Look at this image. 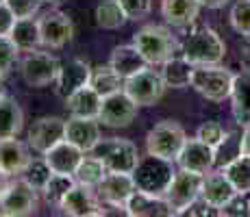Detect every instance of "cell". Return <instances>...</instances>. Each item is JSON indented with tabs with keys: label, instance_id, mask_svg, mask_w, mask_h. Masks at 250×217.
<instances>
[{
	"label": "cell",
	"instance_id": "4",
	"mask_svg": "<svg viewBox=\"0 0 250 217\" xmlns=\"http://www.w3.org/2000/svg\"><path fill=\"white\" fill-rule=\"evenodd\" d=\"M235 74L229 67L222 65H194V74H191V87L198 91L203 98L211 102H224L230 98V89H233Z\"/></svg>",
	"mask_w": 250,
	"mask_h": 217
},
{
	"label": "cell",
	"instance_id": "9",
	"mask_svg": "<svg viewBox=\"0 0 250 217\" xmlns=\"http://www.w3.org/2000/svg\"><path fill=\"white\" fill-rule=\"evenodd\" d=\"M61 63L57 61V57H52L50 52H42V50H33L24 57L20 72H22V80L28 87H46L57 80Z\"/></svg>",
	"mask_w": 250,
	"mask_h": 217
},
{
	"label": "cell",
	"instance_id": "50",
	"mask_svg": "<svg viewBox=\"0 0 250 217\" xmlns=\"http://www.w3.org/2000/svg\"><path fill=\"white\" fill-rule=\"evenodd\" d=\"M44 2H48V4H59V2H63V0H44Z\"/></svg>",
	"mask_w": 250,
	"mask_h": 217
},
{
	"label": "cell",
	"instance_id": "19",
	"mask_svg": "<svg viewBox=\"0 0 250 217\" xmlns=\"http://www.w3.org/2000/svg\"><path fill=\"white\" fill-rule=\"evenodd\" d=\"M85 154L87 152H83L79 146H74L72 141L61 139L59 143H55V146H52L50 150H46L42 157H44V161L48 163V167H50L52 172L70 174V176H74L76 167H79V163L83 161Z\"/></svg>",
	"mask_w": 250,
	"mask_h": 217
},
{
	"label": "cell",
	"instance_id": "1",
	"mask_svg": "<svg viewBox=\"0 0 250 217\" xmlns=\"http://www.w3.org/2000/svg\"><path fill=\"white\" fill-rule=\"evenodd\" d=\"M181 57L191 65H218L227 57V43L213 28L200 26L181 41Z\"/></svg>",
	"mask_w": 250,
	"mask_h": 217
},
{
	"label": "cell",
	"instance_id": "18",
	"mask_svg": "<svg viewBox=\"0 0 250 217\" xmlns=\"http://www.w3.org/2000/svg\"><path fill=\"white\" fill-rule=\"evenodd\" d=\"M65 139L79 146L83 152H91L100 143V122L96 118H72L65 122Z\"/></svg>",
	"mask_w": 250,
	"mask_h": 217
},
{
	"label": "cell",
	"instance_id": "39",
	"mask_svg": "<svg viewBox=\"0 0 250 217\" xmlns=\"http://www.w3.org/2000/svg\"><path fill=\"white\" fill-rule=\"evenodd\" d=\"M20 48L13 43L9 35H0V74H7L18 61Z\"/></svg>",
	"mask_w": 250,
	"mask_h": 217
},
{
	"label": "cell",
	"instance_id": "6",
	"mask_svg": "<svg viewBox=\"0 0 250 217\" xmlns=\"http://www.w3.org/2000/svg\"><path fill=\"white\" fill-rule=\"evenodd\" d=\"M91 152L104 163L107 172L133 174V170H135L137 163H139L137 146L133 141H128V139H122V137L100 139V143Z\"/></svg>",
	"mask_w": 250,
	"mask_h": 217
},
{
	"label": "cell",
	"instance_id": "30",
	"mask_svg": "<svg viewBox=\"0 0 250 217\" xmlns=\"http://www.w3.org/2000/svg\"><path fill=\"white\" fill-rule=\"evenodd\" d=\"M89 85L104 98V96H111V94H115V91H122L124 89V79L107 63V65L94 67Z\"/></svg>",
	"mask_w": 250,
	"mask_h": 217
},
{
	"label": "cell",
	"instance_id": "45",
	"mask_svg": "<svg viewBox=\"0 0 250 217\" xmlns=\"http://www.w3.org/2000/svg\"><path fill=\"white\" fill-rule=\"evenodd\" d=\"M242 154L250 157V124H246L242 130Z\"/></svg>",
	"mask_w": 250,
	"mask_h": 217
},
{
	"label": "cell",
	"instance_id": "8",
	"mask_svg": "<svg viewBox=\"0 0 250 217\" xmlns=\"http://www.w3.org/2000/svg\"><path fill=\"white\" fill-rule=\"evenodd\" d=\"M166 89L167 85L163 80L161 72L150 70V65L124 80V91L131 96L137 107H152V104H157L163 98Z\"/></svg>",
	"mask_w": 250,
	"mask_h": 217
},
{
	"label": "cell",
	"instance_id": "46",
	"mask_svg": "<svg viewBox=\"0 0 250 217\" xmlns=\"http://www.w3.org/2000/svg\"><path fill=\"white\" fill-rule=\"evenodd\" d=\"M229 2L230 0H200V4L207 9H222V7H227Z\"/></svg>",
	"mask_w": 250,
	"mask_h": 217
},
{
	"label": "cell",
	"instance_id": "40",
	"mask_svg": "<svg viewBox=\"0 0 250 217\" xmlns=\"http://www.w3.org/2000/svg\"><path fill=\"white\" fill-rule=\"evenodd\" d=\"M4 4L11 9L18 20H24V18H35L40 13L44 0H4Z\"/></svg>",
	"mask_w": 250,
	"mask_h": 217
},
{
	"label": "cell",
	"instance_id": "29",
	"mask_svg": "<svg viewBox=\"0 0 250 217\" xmlns=\"http://www.w3.org/2000/svg\"><path fill=\"white\" fill-rule=\"evenodd\" d=\"M161 76L166 80L167 87L172 89H185V87H191V74H194V65L187 59H183L181 52L172 59H167L166 63L161 65Z\"/></svg>",
	"mask_w": 250,
	"mask_h": 217
},
{
	"label": "cell",
	"instance_id": "28",
	"mask_svg": "<svg viewBox=\"0 0 250 217\" xmlns=\"http://www.w3.org/2000/svg\"><path fill=\"white\" fill-rule=\"evenodd\" d=\"M9 37L13 39L20 52H33L42 46V31H40V18H24L16 20Z\"/></svg>",
	"mask_w": 250,
	"mask_h": 217
},
{
	"label": "cell",
	"instance_id": "36",
	"mask_svg": "<svg viewBox=\"0 0 250 217\" xmlns=\"http://www.w3.org/2000/svg\"><path fill=\"white\" fill-rule=\"evenodd\" d=\"M22 176L26 178V180L42 194V189H44V185L48 182V178L52 176V170L48 167V163L44 161V157H42V158H33V161L28 163V167L24 170Z\"/></svg>",
	"mask_w": 250,
	"mask_h": 217
},
{
	"label": "cell",
	"instance_id": "42",
	"mask_svg": "<svg viewBox=\"0 0 250 217\" xmlns=\"http://www.w3.org/2000/svg\"><path fill=\"white\" fill-rule=\"evenodd\" d=\"M220 215L227 217H239V215H250V204L244 200V194H237L233 200H229L227 204L220 209Z\"/></svg>",
	"mask_w": 250,
	"mask_h": 217
},
{
	"label": "cell",
	"instance_id": "34",
	"mask_svg": "<svg viewBox=\"0 0 250 217\" xmlns=\"http://www.w3.org/2000/svg\"><path fill=\"white\" fill-rule=\"evenodd\" d=\"M222 172L233 182L237 194H244V196L250 194V157L248 154H239L235 161H230L227 167H222Z\"/></svg>",
	"mask_w": 250,
	"mask_h": 217
},
{
	"label": "cell",
	"instance_id": "43",
	"mask_svg": "<svg viewBox=\"0 0 250 217\" xmlns=\"http://www.w3.org/2000/svg\"><path fill=\"white\" fill-rule=\"evenodd\" d=\"M179 215H200V217H207V215H220V209H215V206H211L209 202H205L203 197H198V200H194L187 209H183Z\"/></svg>",
	"mask_w": 250,
	"mask_h": 217
},
{
	"label": "cell",
	"instance_id": "48",
	"mask_svg": "<svg viewBox=\"0 0 250 217\" xmlns=\"http://www.w3.org/2000/svg\"><path fill=\"white\" fill-rule=\"evenodd\" d=\"M244 46H242V57H244V61L248 63V67H250V37H244Z\"/></svg>",
	"mask_w": 250,
	"mask_h": 217
},
{
	"label": "cell",
	"instance_id": "7",
	"mask_svg": "<svg viewBox=\"0 0 250 217\" xmlns=\"http://www.w3.org/2000/svg\"><path fill=\"white\" fill-rule=\"evenodd\" d=\"M40 191L26 180V178H16L9 182L7 191L0 197V213L7 217H26L33 215L40 204Z\"/></svg>",
	"mask_w": 250,
	"mask_h": 217
},
{
	"label": "cell",
	"instance_id": "3",
	"mask_svg": "<svg viewBox=\"0 0 250 217\" xmlns=\"http://www.w3.org/2000/svg\"><path fill=\"white\" fill-rule=\"evenodd\" d=\"M174 174V161H167V158L146 152V157H139V163L131 176L139 191L150 196H166Z\"/></svg>",
	"mask_w": 250,
	"mask_h": 217
},
{
	"label": "cell",
	"instance_id": "23",
	"mask_svg": "<svg viewBox=\"0 0 250 217\" xmlns=\"http://www.w3.org/2000/svg\"><path fill=\"white\" fill-rule=\"evenodd\" d=\"M109 65L126 80V79H131V76H135L137 72L146 70L150 63L144 59V55L137 50L135 43H122V46L113 48L111 57H109Z\"/></svg>",
	"mask_w": 250,
	"mask_h": 217
},
{
	"label": "cell",
	"instance_id": "2",
	"mask_svg": "<svg viewBox=\"0 0 250 217\" xmlns=\"http://www.w3.org/2000/svg\"><path fill=\"white\" fill-rule=\"evenodd\" d=\"M133 43L150 65H163L167 59L181 52V43L172 35L170 28L161 24H146L133 35Z\"/></svg>",
	"mask_w": 250,
	"mask_h": 217
},
{
	"label": "cell",
	"instance_id": "37",
	"mask_svg": "<svg viewBox=\"0 0 250 217\" xmlns=\"http://www.w3.org/2000/svg\"><path fill=\"white\" fill-rule=\"evenodd\" d=\"M230 26L242 37H250V0H237L230 9Z\"/></svg>",
	"mask_w": 250,
	"mask_h": 217
},
{
	"label": "cell",
	"instance_id": "33",
	"mask_svg": "<svg viewBox=\"0 0 250 217\" xmlns=\"http://www.w3.org/2000/svg\"><path fill=\"white\" fill-rule=\"evenodd\" d=\"M76 185V178L70 176V174H57L52 172V176L48 178V182L44 185V189H42V196H44V200L48 204L57 206L59 209L61 200L65 197V194L72 189V187Z\"/></svg>",
	"mask_w": 250,
	"mask_h": 217
},
{
	"label": "cell",
	"instance_id": "26",
	"mask_svg": "<svg viewBox=\"0 0 250 217\" xmlns=\"http://www.w3.org/2000/svg\"><path fill=\"white\" fill-rule=\"evenodd\" d=\"M230 107H233V118L239 126L250 124V67L239 74H235L233 89H230Z\"/></svg>",
	"mask_w": 250,
	"mask_h": 217
},
{
	"label": "cell",
	"instance_id": "31",
	"mask_svg": "<svg viewBox=\"0 0 250 217\" xmlns=\"http://www.w3.org/2000/svg\"><path fill=\"white\" fill-rule=\"evenodd\" d=\"M104 176H107V167H104V163L100 161L94 152H87V157H83V161L79 163V167H76V172H74L76 182L94 187V189L100 185V180H103Z\"/></svg>",
	"mask_w": 250,
	"mask_h": 217
},
{
	"label": "cell",
	"instance_id": "35",
	"mask_svg": "<svg viewBox=\"0 0 250 217\" xmlns=\"http://www.w3.org/2000/svg\"><path fill=\"white\" fill-rule=\"evenodd\" d=\"M213 152H215V167L218 170L227 167L230 161H235L242 154V133H235V130L227 133V137L213 148Z\"/></svg>",
	"mask_w": 250,
	"mask_h": 217
},
{
	"label": "cell",
	"instance_id": "49",
	"mask_svg": "<svg viewBox=\"0 0 250 217\" xmlns=\"http://www.w3.org/2000/svg\"><path fill=\"white\" fill-rule=\"evenodd\" d=\"M0 96H4V74H0Z\"/></svg>",
	"mask_w": 250,
	"mask_h": 217
},
{
	"label": "cell",
	"instance_id": "52",
	"mask_svg": "<svg viewBox=\"0 0 250 217\" xmlns=\"http://www.w3.org/2000/svg\"><path fill=\"white\" fill-rule=\"evenodd\" d=\"M248 204H250V200H248Z\"/></svg>",
	"mask_w": 250,
	"mask_h": 217
},
{
	"label": "cell",
	"instance_id": "20",
	"mask_svg": "<svg viewBox=\"0 0 250 217\" xmlns=\"http://www.w3.org/2000/svg\"><path fill=\"white\" fill-rule=\"evenodd\" d=\"M237 196V189L233 187V182L229 180V176L222 170H211L209 174L203 176V187H200V197L205 202H209L215 209H222L229 200Z\"/></svg>",
	"mask_w": 250,
	"mask_h": 217
},
{
	"label": "cell",
	"instance_id": "32",
	"mask_svg": "<svg viewBox=\"0 0 250 217\" xmlns=\"http://www.w3.org/2000/svg\"><path fill=\"white\" fill-rule=\"evenodd\" d=\"M96 24L100 28H109V31H115V28H122L124 24L128 22L124 9L120 7L118 0H103V2L96 7Z\"/></svg>",
	"mask_w": 250,
	"mask_h": 217
},
{
	"label": "cell",
	"instance_id": "10",
	"mask_svg": "<svg viewBox=\"0 0 250 217\" xmlns=\"http://www.w3.org/2000/svg\"><path fill=\"white\" fill-rule=\"evenodd\" d=\"M137 104L126 91H115L111 96L103 98V107L98 113V122L109 128H126L135 122L137 118Z\"/></svg>",
	"mask_w": 250,
	"mask_h": 217
},
{
	"label": "cell",
	"instance_id": "11",
	"mask_svg": "<svg viewBox=\"0 0 250 217\" xmlns=\"http://www.w3.org/2000/svg\"><path fill=\"white\" fill-rule=\"evenodd\" d=\"M200 187H203V174L181 170L179 167L166 191V200L170 202V206L179 215L183 209H187L191 202L200 197Z\"/></svg>",
	"mask_w": 250,
	"mask_h": 217
},
{
	"label": "cell",
	"instance_id": "15",
	"mask_svg": "<svg viewBox=\"0 0 250 217\" xmlns=\"http://www.w3.org/2000/svg\"><path fill=\"white\" fill-rule=\"evenodd\" d=\"M61 139H65V119L57 118V115H46V118L35 119L28 130V146L40 154L50 150Z\"/></svg>",
	"mask_w": 250,
	"mask_h": 217
},
{
	"label": "cell",
	"instance_id": "12",
	"mask_svg": "<svg viewBox=\"0 0 250 217\" xmlns=\"http://www.w3.org/2000/svg\"><path fill=\"white\" fill-rule=\"evenodd\" d=\"M103 206L104 204L100 202L94 187L76 182L65 194L63 200H61L59 209H61V213H65L70 217H91V215H107V211Z\"/></svg>",
	"mask_w": 250,
	"mask_h": 217
},
{
	"label": "cell",
	"instance_id": "24",
	"mask_svg": "<svg viewBox=\"0 0 250 217\" xmlns=\"http://www.w3.org/2000/svg\"><path fill=\"white\" fill-rule=\"evenodd\" d=\"M200 9V0H161V16L167 24L176 28H185L196 22Z\"/></svg>",
	"mask_w": 250,
	"mask_h": 217
},
{
	"label": "cell",
	"instance_id": "22",
	"mask_svg": "<svg viewBox=\"0 0 250 217\" xmlns=\"http://www.w3.org/2000/svg\"><path fill=\"white\" fill-rule=\"evenodd\" d=\"M126 215L131 217H170L176 211L170 206L166 196H150L144 191H135L126 202Z\"/></svg>",
	"mask_w": 250,
	"mask_h": 217
},
{
	"label": "cell",
	"instance_id": "44",
	"mask_svg": "<svg viewBox=\"0 0 250 217\" xmlns=\"http://www.w3.org/2000/svg\"><path fill=\"white\" fill-rule=\"evenodd\" d=\"M18 18L13 16V11L7 7L4 2H0V35H9L13 28V24H16Z\"/></svg>",
	"mask_w": 250,
	"mask_h": 217
},
{
	"label": "cell",
	"instance_id": "27",
	"mask_svg": "<svg viewBox=\"0 0 250 217\" xmlns=\"http://www.w3.org/2000/svg\"><path fill=\"white\" fill-rule=\"evenodd\" d=\"M24 126V113L16 98L0 96V139L18 137Z\"/></svg>",
	"mask_w": 250,
	"mask_h": 217
},
{
	"label": "cell",
	"instance_id": "21",
	"mask_svg": "<svg viewBox=\"0 0 250 217\" xmlns=\"http://www.w3.org/2000/svg\"><path fill=\"white\" fill-rule=\"evenodd\" d=\"M33 161L26 143H22L18 137L0 139V170L9 176H22L28 163Z\"/></svg>",
	"mask_w": 250,
	"mask_h": 217
},
{
	"label": "cell",
	"instance_id": "47",
	"mask_svg": "<svg viewBox=\"0 0 250 217\" xmlns=\"http://www.w3.org/2000/svg\"><path fill=\"white\" fill-rule=\"evenodd\" d=\"M9 178H11L9 174H4L2 170H0V197H2V194L7 191V187H9V182H11Z\"/></svg>",
	"mask_w": 250,
	"mask_h": 217
},
{
	"label": "cell",
	"instance_id": "51",
	"mask_svg": "<svg viewBox=\"0 0 250 217\" xmlns=\"http://www.w3.org/2000/svg\"><path fill=\"white\" fill-rule=\"evenodd\" d=\"M0 2H4V0H0Z\"/></svg>",
	"mask_w": 250,
	"mask_h": 217
},
{
	"label": "cell",
	"instance_id": "16",
	"mask_svg": "<svg viewBox=\"0 0 250 217\" xmlns=\"http://www.w3.org/2000/svg\"><path fill=\"white\" fill-rule=\"evenodd\" d=\"M176 165L181 170H189L196 174H209L211 170H215V152L209 143L200 141L198 137L187 139L185 146L176 158Z\"/></svg>",
	"mask_w": 250,
	"mask_h": 217
},
{
	"label": "cell",
	"instance_id": "25",
	"mask_svg": "<svg viewBox=\"0 0 250 217\" xmlns=\"http://www.w3.org/2000/svg\"><path fill=\"white\" fill-rule=\"evenodd\" d=\"M100 107H103V96L91 85L81 87L79 91H74L72 96L65 98V109H68L70 115H74V118H96L98 119Z\"/></svg>",
	"mask_w": 250,
	"mask_h": 217
},
{
	"label": "cell",
	"instance_id": "5",
	"mask_svg": "<svg viewBox=\"0 0 250 217\" xmlns=\"http://www.w3.org/2000/svg\"><path fill=\"white\" fill-rule=\"evenodd\" d=\"M185 141V128L174 119H163V122L155 124L150 128V133L146 135V152L176 163Z\"/></svg>",
	"mask_w": 250,
	"mask_h": 217
},
{
	"label": "cell",
	"instance_id": "13",
	"mask_svg": "<svg viewBox=\"0 0 250 217\" xmlns=\"http://www.w3.org/2000/svg\"><path fill=\"white\" fill-rule=\"evenodd\" d=\"M137 191L135 180L131 174H120V172H107V176L100 180V185L96 187L100 202L104 206H113V209H124L126 211L128 197Z\"/></svg>",
	"mask_w": 250,
	"mask_h": 217
},
{
	"label": "cell",
	"instance_id": "38",
	"mask_svg": "<svg viewBox=\"0 0 250 217\" xmlns=\"http://www.w3.org/2000/svg\"><path fill=\"white\" fill-rule=\"evenodd\" d=\"M196 137H198L200 141L209 143L211 148H215L227 137V130H224V126L220 122H215V119H207V122H203L198 126V130H196Z\"/></svg>",
	"mask_w": 250,
	"mask_h": 217
},
{
	"label": "cell",
	"instance_id": "14",
	"mask_svg": "<svg viewBox=\"0 0 250 217\" xmlns=\"http://www.w3.org/2000/svg\"><path fill=\"white\" fill-rule=\"evenodd\" d=\"M40 31H42V46L57 50L63 48L74 37V24L68 18V13L59 9H50L44 16H40Z\"/></svg>",
	"mask_w": 250,
	"mask_h": 217
},
{
	"label": "cell",
	"instance_id": "17",
	"mask_svg": "<svg viewBox=\"0 0 250 217\" xmlns=\"http://www.w3.org/2000/svg\"><path fill=\"white\" fill-rule=\"evenodd\" d=\"M91 67L87 61L83 59H70L65 63H61L59 67V74H57V96L59 98H68L74 91H79L81 87L89 85L91 80Z\"/></svg>",
	"mask_w": 250,
	"mask_h": 217
},
{
	"label": "cell",
	"instance_id": "41",
	"mask_svg": "<svg viewBox=\"0 0 250 217\" xmlns=\"http://www.w3.org/2000/svg\"><path fill=\"white\" fill-rule=\"evenodd\" d=\"M118 2L124 9V13H126L128 22L144 20L152 9V0H118Z\"/></svg>",
	"mask_w": 250,
	"mask_h": 217
}]
</instances>
